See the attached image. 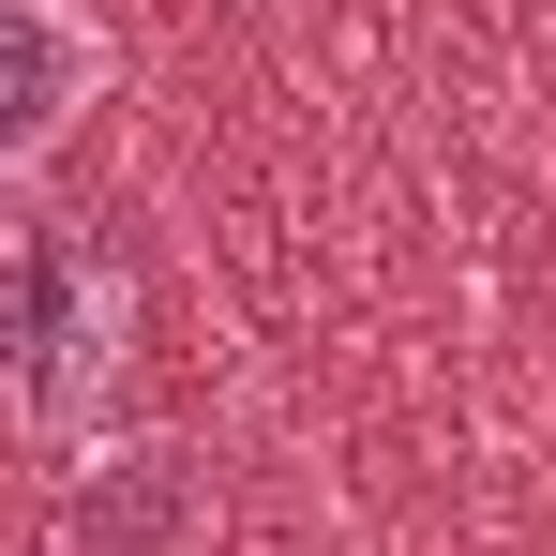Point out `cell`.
I'll use <instances>...</instances> for the list:
<instances>
[{
	"mask_svg": "<svg viewBox=\"0 0 556 556\" xmlns=\"http://www.w3.org/2000/svg\"><path fill=\"white\" fill-rule=\"evenodd\" d=\"M121 331H136V286L105 256L91 226H61V211H30V226H0V421L30 437V452H105V421H121Z\"/></svg>",
	"mask_w": 556,
	"mask_h": 556,
	"instance_id": "obj_1",
	"label": "cell"
},
{
	"mask_svg": "<svg viewBox=\"0 0 556 556\" xmlns=\"http://www.w3.org/2000/svg\"><path fill=\"white\" fill-rule=\"evenodd\" d=\"M105 91H121V46L91 0H0V181H46Z\"/></svg>",
	"mask_w": 556,
	"mask_h": 556,
	"instance_id": "obj_2",
	"label": "cell"
},
{
	"mask_svg": "<svg viewBox=\"0 0 556 556\" xmlns=\"http://www.w3.org/2000/svg\"><path fill=\"white\" fill-rule=\"evenodd\" d=\"M195 542V466L166 437H105L61 481V556H181Z\"/></svg>",
	"mask_w": 556,
	"mask_h": 556,
	"instance_id": "obj_3",
	"label": "cell"
}]
</instances>
